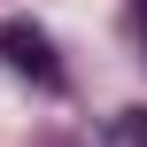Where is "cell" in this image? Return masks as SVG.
<instances>
[{"label":"cell","instance_id":"1","mask_svg":"<svg viewBox=\"0 0 147 147\" xmlns=\"http://www.w3.org/2000/svg\"><path fill=\"white\" fill-rule=\"evenodd\" d=\"M0 54H8L23 78H39V85H54V78H62V62H54V47H47V31H39V23H0Z\"/></svg>","mask_w":147,"mask_h":147}]
</instances>
